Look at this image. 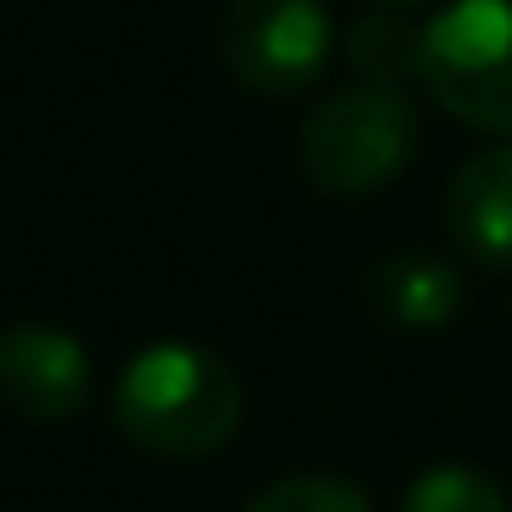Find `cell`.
<instances>
[{
    "label": "cell",
    "instance_id": "obj_1",
    "mask_svg": "<svg viewBox=\"0 0 512 512\" xmlns=\"http://www.w3.org/2000/svg\"><path fill=\"white\" fill-rule=\"evenodd\" d=\"M247 410L241 374L205 350V344H145L121 380H115V422L121 434L169 464H193L211 458L217 446L235 440Z\"/></svg>",
    "mask_w": 512,
    "mask_h": 512
},
{
    "label": "cell",
    "instance_id": "obj_2",
    "mask_svg": "<svg viewBox=\"0 0 512 512\" xmlns=\"http://www.w3.org/2000/svg\"><path fill=\"white\" fill-rule=\"evenodd\" d=\"M422 145V115L404 85H344L302 121V169L320 193L362 199L392 187Z\"/></svg>",
    "mask_w": 512,
    "mask_h": 512
},
{
    "label": "cell",
    "instance_id": "obj_3",
    "mask_svg": "<svg viewBox=\"0 0 512 512\" xmlns=\"http://www.w3.org/2000/svg\"><path fill=\"white\" fill-rule=\"evenodd\" d=\"M422 85L458 127L512 139V0H446L422 25Z\"/></svg>",
    "mask_w": 512,
    "mask_h": 512
},
{
    "label": "cell",
    "instance_id": "obj_4",
    "mask_svg": "<svg viewBox=\"0 0 512 512\" xmlns=\"http://www.w3.org/2000/svg\"><path fill=\"white\" fill-rule=\"evenodd\" d=\"M217 49L241 91L296 97L332 61V13L326 0H229Z\"/></svg>",
    "mask_w": 512,
    "mask_h": 512
},
{
    "label": "cell",
    "instance_id": "obj_5",
    "mask_svg": "<svg viewBox=\"0 0 512 512\" xmlns=\"http://www.w3.org/2000/svg\"><path fill=\"white\" fill-rule=\"evenodd\" d=\"M85 398H91V356L73 332L43 320H19L0 332V404L13 416L55 428L79 416Z\"/></svg>",
    "mask_w": 512,
    "mask_h": 512
},
{
    "label": "cell",
    "instance_id": "obj_6",
    "mask_svg": "<svg viewBox=\"0 0 512 512\" xmlns=\"http://www.w3.org/2000/svg\"><path fill=\"white\" fill-rule=\"evenodd\" d=\"M446 229L470 260L512 272V145H494L452 175Z\"/></svg>",
    "mask_w": 512,
    "mask_h": 512
},
{
    "label": "cell",
    "instance_id": "obj_7",
    "mask_svg": "<svg viewBox=\"0 0 512 512\" xmlns=\"http://www.w3.org/2000/svg\"><path fill=\"white\" fill-rule=\"evenodd\" d=\"M368 302L398 332H440L464 314V278L434 253H392L368 272Z\"/></svg>",
    "mask_w": 512,
    "mask_h": 512
},
{
    "label": "cell",
    "instance_id": "obj_8",
    "mask_svg": "<svg viewBox=\"0 0 512 512\" xmlns=\"http://www.w3.org/2000/svg\"><path fill=\"white\" fill-rule=\"evenodd\" d=\"M350 67L368 85H404L422 79V25L404 13H368L350 25Z\"/></svg>",
    "mask_w": 512,
    "mask_h": 512
},
{
    "label": "cell",
    "instance_id": "obj_9",
    "mask_svg": "<svg viewBox=\"0 0 512 512\" xmlns=\"http://www.w3.org/2000/svg\"><path fill=\"white\" fill-rule=\"evenodd\" d=\"M398 512H512V506H506V488L488 470H476V464H434V470H422L404 488Z\"/></svg>",
    "mask_w": 512,
    "mask_h": 512
},
{
    "label": "cell",
    "instance_id": "obj_10",
    "mask_svg": "<svg viewBox=\"0 0 512 512\" xmlns=\"http://www.w3.org/2000/svg\"><path fill=\"white\" fill-rule=\"evenodd\" d=\"M241 512H374V500L344 476H284L260 488Z\"/></svg>",
    "mask_w": 512,
    "mask_h": 512
},
{
    "label": "cell",
    "instance_id": "obj_11",
    "mask_svg": "<svg viewBox=\"0 0 512 512\" xmlns=\"http://www.w3.org/2000/svg\"><path fill=\"white\" fill-rule=\"evenodd\" d=\"M386 7H410V0H386Z\"/></svg>",
    "mask_w": 512,
    "mask_h": 512
}]
</instances>
